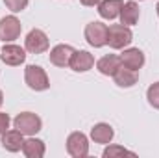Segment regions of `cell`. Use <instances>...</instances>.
<instances>
[{"instance_id": "6", "label": "cell", "mask_w": 159, "mask_h": 158, "mask_svg": "<svg viewBox=\"0 0 159 158\" xmlns=\"http://www.w3.org/2000/svg\"><path fill=\"white\" fill-rule=\"evenodd\" d=\"M22 24L15 15H7L0 19V39L4 43H11L20 36Z\"/></svg>"}, {"instance_id": "20", "label": "cell", "mask_w": 159, "mask_h": 158, "mask_svg": "<svg viewBox=\"0 0 159 158\" xmlns=\"http://www.w3.org/2000/svg\"><path fill=\"white\" fill-rule=\"evenodd\" d=\"M122 155H131V156H133L131 151H128V149H124V147H120V145H109V147L104 149V158L122 156Z\"/></svg>"}, {"instance_id": "21", "label": "cell", "mask_w": 159, "mask_h": 158, "mask_svg": "<svg viewBox=\"0 0 159 158\" xmlns=\"http://www.w3.org/2000/svg\"><path fill=\"white\" fill-rule=\"evenodd\" d=\"M4 4H6V7H7L9 11H13V13H20L22 9H26L28 0H4Z\"/></svg>"}, {"instance_id": "2", "label": "cell", "mask_w": 159, "mask_h": 158, "mask_svg": "<svg viewBox=\"0 0 159 158\" xmlns=\"http://www.w3.org/2000/svg\"><path fill=\"white\" fill-rule=\"evenodd\" d=\"M24 80H26L28 87L34 89V91H46L50 87L48 75H46V71L43 67H39V65H28L24 69Z\"/></svg>"}, {"instance_id": "7", "label": "cell", "mask_w": 159, "mask_h": 158, "mask_svg": "<svg viewBox=\"0 0 159 158\" xmlns=\"http://www.w3.org/2000/svg\"><path fill=\"white\" fill-rule=\"evenodd\" d=\"M50 47V41H48V36L39 30V28H34L28 36H26V43H24V48L32 54H43L46 52Z\"/></svg>"}, {"instance_id": "8", "label": "cell", "mask_w": 159, "mask_h": 158, "mask_svg": "<svg viewBox=\"0 0 159 158\" xmlns=\"http://www.w3.org/2000/svg\"><path fill=\"white\" fill-rule=\"evenodd\" d=\"M0 60L6 65H11V67L20 65L26 60V50L20 48L19 45H11V43L9 45H4V48L0 50Z\"/></svg>"}, {"instance_id": "25", "label": "cell", "mask_w": 159, "mask_h": 158, "mask_svg": "<svg viewBox=\"0 0 159 158\" xmlns=\"http://www.w3.org/2000/svg\"><path fill=\"white\" fill-rule=\"evenodd\" d=\"M156 9H157V17H159V2H157V6H156Z\"/></svg>"}, {"instance_id": "23", "label": "cell", "mask_w": 159, "mask_h": 158, "mask_svg": "<svg viewBox=\"0 0 159 158\" xmlns=\"http://www.w3.org/2000/svg\"><path fill=\"white\" fill-rule=\"evenodd\" d=\"M83 6H87V7H93V6H98V2L100 0H80Z\"/></svg>"}, {"instance_id": "14", "label": "cell", "mask_w": 159, "mask_h": 158, "mask_svg": "<svg viewBox=\"0 0 159 158\" xmlns=\"http://www.w3.org/2000/svg\"><path fill=\"white\" fill-rule=\"evenodd\" d=\"M113 136H115V130H113V126L107 125V123H96V125L91 128V138H93L94 143L107 145V143H111Z\"/></svg>"}, {"instance_id": "1", "label": "cell", "mask_w": 159, "mask_h": 158, "mask_svg": "<svg viewBox=\"0 0 159 158\" xmlns=\"http://www.w3.org/2000/svg\"><path fill=\"white\" fill-rule=\"evenodd\" d=\"M133 41V34L129 30V26L124 24H111L107 26V45L115 50L128 47Z\"/></svg>"}, {"instance_id": "10", "label": "cell", "mask_w": 159, "mask_h": 158, "mask_svg": "<svg viewBox=\"0 0 159 158\" xmlns=\"http://www.w3.org/2000/svg\"><path fill=\"white\" fill-rule=\"evenodd\" d=\"M93 65H94V58L87 50H76L69 63V67L76 73H87L89 69H93Z\"/></svg>"}, {"instance_id": "5", "label": "cell", "mask_w": 159, "mask_h": 158, "mask_svg": "<svg viewBox=\"0 0 159 158\" xmlns=\"http://www.w3.org/2000/svg\"><path fill=\"white\" fill-rule=\"evenodd\" d=\"M67 153L74 158H83L89 155V140L83 132H72L67 138Z\"/></svg>"}, {"instance_id": "11", "label": "cell", "mask_w": 159, "mask_h": 158, "mask_svg": "<svg viewBox=\"0 0 159 158\" xmlns=\"http://www.w3.org/2000/svg\"><path fill=\"white\" fill-rule=\"evenodd\" d=\"M120 62H122L124 67L133 69V71H139L144 65V52L139 50V48H126L120 54Z\"/></svg>"}, {"instance_id": "18", "label": "cell", "mask_w": 159, "mask_h": 158, "mask_svg": "<svg viewBox=\"0 0 159 158\" xmlns=\"http://www.w3.org/2000/svg\"><path fill=\"white\" fill-rule=\"evenodd\" d=\"M44 151H46L44 141L43 140H37V138H28L22 143V153H24V156H28V158L44 156Z\"/></svg>"}, {"instance_id": "12", "label": "cell", "mask_w": 159, "mask_h": 158, "mask_svg": "<svg viewBox=\"0 0 159 158\" xmlns=\"http://www.w3.org/2000/svg\"><path fill=\"white\" fill-rule=\"evenodd\" d=\"M22 143H24V134L19 132L17 128L15 130H6L2 134V147L9 153L22 151Z\"/></svg>"}, {"instance_id": "19", "label": "cell", "mask_w": 159, "mask_h": 158, "mask_svg": "<svg viewBox=\"0 0 159 158\" xmlns=\"http://www.w3.org/2000/svg\"><path fill=\"white\" fill-rule=\"evenodd\" d=\"M146 99H148L150 106H154L156 110H159V82L152 84V86L146 89Z\"/></svg>"}, {"instance_id": "16", "label": "cell", "mask_w": 159, "mask_h": 158, "mask_svg": "<svg viewBox=\"0 0 159 158\" xmlns=\"http://www.w3.org/2000/svg\"><path fill=\"white\" fill-rule=\"evenodd\" d=\"M120 65H122V62H120V56H117V54H106L96 62L98 71L106 77H113Z\"/></svg>"}, {"instance_id": "3", "label": "cell", "mask_w": 159, "mask_h": 158, "mask_svg": "<svg viewBox=\"0 0 159 158\" xmlns=\"http://www.w3.org/2000/svg\"><path fill=\"white\" fill-rule=\"evenodd\" d=\"M13 126L19 132H22L24 136H34V134H37L41 130L43 121H41L39 116H35L32 112H22V114H19L13 119Z\"/></svg>"}, {"instance_id": "9", "label": "cell", "mask_w": 159, "mask_h": 158, "mask_svg": "<svg viewBox=\"0 0 159 158\" xmlns=\"http://www.w3.org/2000/svg\"><path fill=\"white\" fill-rule=\"evenodd\" d=\"M74 52H76L74 47L65 45V43H59V45H56L50 50V63L56 65V67H67L70 63V58H72Z\"/></svg>"}, {"instance_id": "22", "label": "cell", "mask_w": 159, "mask_h": 158, "mask_svg": "<svg viewBox=\"0 0 159 158\" xmlns=\"http://www.w3.org/2000/svg\"><path fill=\"white\" fill-rule=\"evenodd\" d=\"M9 123H11V119H9V116L7 114H2L0 112V136L9 128Z\"/></svg>"}, {"instance_id": "4", "label": "cell", "mask_w": 159, "mask_h": 158, "mask_svg": "<svg viewBox=\"0 0 159 158\" xmlns=\"http://www.w3.org/2000/svg\"><path fill=\"white\" fill-rule=\"evenodd\" d=\"M85 39L91 47L100 48L107 45V26L100 21H93L85 26Z\"/></svg>"}, {"instance_id": "17", "label": "cell", "mask_w": 159, "mask_h": 158, "mask_svg": "<svg viewBox=\"0 0 159 158\" xmlns=\"http://www.w3.org/2000/svg\"><path fill=\"white\" fill-rule=\"evenodd\" d=\"M113 78H115V84H117L119 87H131V86L137 84V78H139V77H137V71L120 65L119 69H117V73L113 75Z\"/></svg>"}, {"instance_id": "15", "label": "cell", "mask_w": 159, "mask_h": 158, "mask_svg": "<svg viewBox=\"0 0 159 158\" xmlns=\"http://www.w3.org/2000/svg\"><path fill=\"white\" fill-rule=\"evenodd\" d=\"M124 2L122 0H100L98 2V13L102 19H107V21H113L120 15V9H122Z\"/></svg>"}, {"instance_id": "24", "label": "cell", "mask_w": 159, "mask_h": 158, "mask_svg": "<svg viewBox=\"0 0 159 158\" xmlns=\"http://www.w3.org/2000/svg\"><path fill=\"white\" fill-rule=\"evenodd\" d=\"M2 102H4V93H2V89H0V106H2Z\"/></svg>"}, {"instance_id": "13", "label": "cell", "mask_w": 159, "mask_h": 158, "mask_svg": "<svg viewBox=\"0 0 159 158\" xmlns=\"http://www.w3.org/2000/svg\"><path fill=\"white\" fill-rule=\"evenodd\" d=\"M139 15H141V11H139V4L135 2V0H129V2H124V6H122V9H120V24H124V26H133V24H137L139 22Z\"/></svg>"}]
</instances>
